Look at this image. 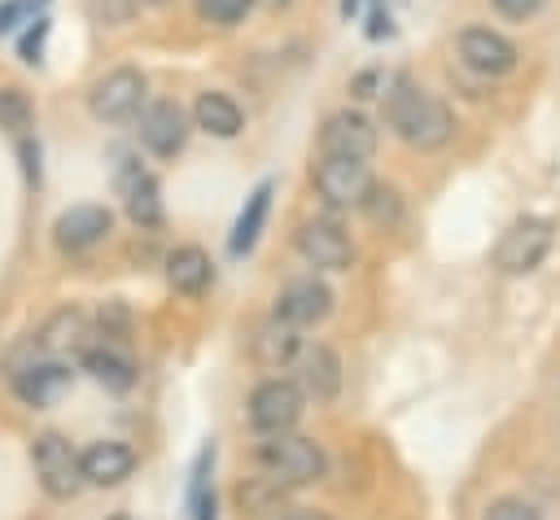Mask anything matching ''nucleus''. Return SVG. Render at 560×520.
<instances>
[{
	"instance_id": "nucleus-23",
	"label": "nucleus",
	"mask_w": 560,
	"mask_h": 520,
	"mask_svg": "<svg viewBox=\"0 0 560 520\" xmlns=\"http://www.w3.org/2000/svg\"><path fill=\"white\" fill-rule=\"evenodd\" d=\"M192 127H201V131L214 135V140H232V135H241V127H245V109H241L228 92H201V96L192 101Z\"/></svg>"
},
{
	"instance_id": "nucleus-24",
	"label": "nucleus",
	"mask_w": 560,
	"mask_h": 520,
	"mask_svg": "<svg viewBox=\"0 0 560 520\" xmlns=\"http://www.w3.org/2000/svg\"><path fill=\"white\" fill-rule=\"evenodd\" d=\"M210 468H214V441L201 446L197 459H192V472H188V520H219Z\"/></svg>"
},
{
	"instance_id": "nucleus-34",
	"label": "nucleus",
	"mask_w": 560,
	"mask_h": 520,
	"mask_svg": "<svg viewBox=\"0 0 560 520\" xmlns=\"http://www.w3.org/2000/svg\"><path fill=\"white\" fill-rule=\"evenodd\" d=\"M376 83H381V74H372V70H368V74H359V79L350 83V92H354V96H376V92H372Z\"/></svg>"
},
{
	"instance_id": "nucleus-3",
	"label": "nucleus",
	"mask_w": 560,
	"mask_h": 520,
	"mask_svg": "<svg viewBox=\"0 0 560 520\" xmlns=\"http://www.w3.org/2000/svg\"><path fill=\"white\" fill-rule=\"evenodd\" d=\"M551 245H556V223L542 218V214H521V218H512V223L503 227V236L494 240L490 267H494L499 275H529V271H538V267L547 262Z\"/></svg>"
},
{
	"instance_id": "nucleus-36",
	"label": "nucleus",
	"mask_w": 560,
	"mask_h": 520,
	"mask_svg": "<svg viewBox=\"0 0 560 520\" xmlns=\"http://www.w3.org/2000/svg\"><path fill=\"white\" fill-rule=\"evenodd\" d=\"M359 4H363V0H341V13H346V17H354V13H359Z\"/></svg>"
},
{
	"instance_id": "nucleus-21",
	"label": "nucleus",
	"mask_w": 560,
	"mask_h": 520,
	"mask_svg": "<svg viewBox=\"0 0 560 520\" xmlns=\"http://www.w3.org/2000/svg\"><path fill=\"white\" fill-rule=\"evenodd\" d=\"M83 336H88V315H83L79 306H61V310H52V315L44 319V328L35 332L31 358H44V354H57V358H61L66 350H79Z\"/></svg>"
},
{
	"instance_id": "nucleus-26",
	"label": "nucleus",
	"mask_w": 560,
	"mask_h": 520,
	"mask_svg": "<svg viewBox=\"0 0 560 520\" xmlns=\"http://www.w3.org/2000/svg\"><path fill=\"white\" fill-rule=\"evenodd\" d=\"M35 122V105L22 87H0V127L13 135H26V127Z\"/></svg>"
},
{
	"instance_id": "nucleus-35",
	"label": "nucleus",
	"mask_w": 560,
	"mask_h": 520,
	"mask_svg": "<svg viewBox=\"0 0 560 520\" xmlns=\"http://www.w3.org/2000/svg\"><path fill=\"white\" fill-rule=\"evenodd\" d=\"M280 520H332L328 511H319V507H293L289 516H280Z\"/></svg>"
},
{
	"instance_id": "nucleus-25",
	"label": "nucleus",
	"mask_w": 560,
	"mask_h": 520,
	"mask_svg": "<svg viewBox=\"0 0 560 520\" xmlns=\"http://www.w3.org/2000/svg\"><path fill=\"white\" fill-rule=\"evenodd\" d=\"M359 210L376 223V227H398L402 223V197H398V188H389V184H376L372 179V188H368V197L359 201Z\"/></svg>"
},
{
	"instance_id": "nucleus-37",
	"label": "nucleus",
	"mask_w": 560,
	"mask_h": 520,
	"mask_svg": "<svg viewBox=\"0 0 560 520\" xmlns=\"http://www.w3.org/2000/svg\"><path fill=\"white\" fill-rule=\"evenodd\" d=\"M105 520H136V516H127V511H114V516H105Z\"/></svg>"
},
{
	"instance_id": "nucleus-2",
	"label": "nucleus",
	"mask_w": 560,
	"mask_h": 520,
	"mask_svg": "<svg viewBox=\"0 0 560 520\" xmlns=\"http://www.w3.org/2000/svg\"><path fill=\"white\" fill-rule=\"evenodd\" d=\"M254 463L258 472L280 485V489H306L315 481H324L328 472V454L315 437H302V433H276V437H262L254 446Z\"/></svg>"
},
{
	"instance_id": "nucleus-13",
	"label": "nucleus",
	"mask_w": 560,
	"mask_h": 520,
	"mask_svg": "<svg viewBox=\"0 0 560 520\" xmlns=\"http://www.w3.org/2000/svg\"><path fill=\"white\" fill-rule=\"evenodd\" d=\"M319 153L328 157H372L376 153V122L359 109H337L319 127Z\"/></svg>"
},
{
	"instance_id": "nucleus-28",
	"label": "nucleus",
	"mask_w": 560,
	"mask_h": 520,
	"mask_svg": "<svg viewBox=\"0 0 560 520\" xmlns=\"http://www.w3.org/2000/svg\"><path fill=\"white\" fill-rule=\"evenodd\" d=\"M481 520H542V511L521 494H503L481 511Z\"/></svg>"
},
{
	"instance_id": "nucleus-32",
	"label": "nucleus",
	"mask_w": 560,
	"mask_h": 520,
	"mask_svg": "<svg viewBox=\"0 0 560 520\" xmlns=\"http://www.w3.org/2000/svg\"><path fill=\"white\" fill-rule=\"evenodd\" d=\"M494 4V13H503L508 22H529L547 0H490Z\"/></svg>"
},
{
	"instance_id": "nucleus-31",
	"label": "nucleus",
	"mask_w": 560,
	"mask_h": 520,
	"mask_svg": "<svg viewBox=\"0 0 560 520\" xmlns=\"http://www.w3.org/2000/svg\"><path fill=\"white\" fill-rule=\"evenodd\" d=\"M44 39H48V17H44V13H39V17H35V22H31V31H26V35H22V44H18V57H22V61H31V66H35V61H39V57H44Z\"/></svg>"
},
{
	"instance_id": "nucleus-4",
	"label": "nucleus",
	"mask_w": 560,
	"mask_h": 520,
	"mask_svg": "<svg viewBox=\"0 0 560 520\" xmlns=\"http://www.w3.org/2000/svg\"><path fill=\"white\" fill-rule=\"evenodd\" d=\"M31 468H35V481L39 489L52 498V503H70L79 498V489L88 485L83 481V459L74 450V441L66 433H39L31 441Z\"/></svg>"
},
{
	"instance_id": "nucleus-8",
	"label": "nucleus",
	"mask_w": 560,
	"mask_h": 520,
	"mask_svg": "<svg viewBox=\"0 0 560 520\" xmlns=\"http://www.w3.org/2000/svg\"><path fill=\"white\" fill-rule=\"evenodd\" d=\"M144 74L136 66H118L109 74H101L88 92V109L96 122H131L144 109Z\"/></svg>"
},
{
	"instance_id": "nucleus-19",
	"label": "nucleus",
	"mask_w": 560,
	"mask_h": 520,
	"mask_svg": "<svg viewBox=\"0 0 560 520\" xmlns=\"http://www.w3.org/2000/svg\"><path fill=\"white\" fill-rule=\"evenodd\" d=\"M214 284V262L201 245H175L166 253V288L179 297H201Z\"/></svg>"
},
{
	"instance_id": "nucleus-33",
	"label": "nucleus",
	"mask_w": 560,
	"mask_h": 520,
	"mask_svg": "<svg viewBox=\"0 0 560 520\" xmlns=\"http://www.w3.org/2000/svg\"><path fill=\"white\" fill-rule=\"evenodd\" d=\"M389 31H394V26H389V9L376 4V9H372V26H368V35L381 39V35H389Z\"/></svg>"
},
{
	"instance_id": "nucleus-11",
	"label": "nucleus",
	"mask_w": 560,
	"mask_h": 520,
	"mask_svg": "<svg viewBox=\"0 0 560 520\" xmlns=\"http://www.w3.org/2000/svg\"><path fill=\"white\" fill-rule=\"evenodd\" d=\"M114 192H118V201L136 227H144V232L162 227L166 205H162V184L153 179V170H144L140 162H122L114 175Z\"/></svg>"
},
{
	"instance_id": "nucleus-27",
	"label": "nucleus",
	"mask_w": 560,
	"mask_h": 520,
	"mask_svg": "<svg viewBox=\"0 0 560 520\" xmlns=\"http://www.w3.org/2000/svg\"><path fill=\"white\" fill-rule=\"evenodd\" d=\"M254 9V0H197V17L210 26H236L245 22Z\"/></svg>"
},
{
	"instance_id": "nucleus-1",
	"label": "nucleus",
	"mask_w": 560,
	"mask_h": 520,
	"mask_svg": "<svg viewBox=\"0 0 560 520\" xmlns=\"http://www.w3.org/2000/svg\"><path fill=\"white\" fill-rule=\"evenodd\" d=\"M381 114H385V127L407 149H420V153H433V149L451 144V135H455V114L446 109V101H438L433 92H424L420 83H411L402 74L385 87Z\"/></svg>"
},
{
	"instance_id": "nucleus-30",
	"label": "nucleus",
	"mask_w": 560,
	"mask_h": 520,
	"mask_svg": "<svg viewBox=\"0 0 560 520\" xmlns=\"http://www.w3.org/2000/svg\"><path fill=\"white\" fill-rule=\"evenodd\" d=\"M48 0H4L0 4V31H13L18 22H35Z\"/></svg>"
},
{
	"instance_id": "nucleus-9",
	"label": "nucleus",
	"mask_w": 560,
	"mask_h": 520,
	"mask_svg": "<svg viewBox=\"0 0 560 520\" xmlns=\"http://www.w3.org/2000/svg\"><path fill=\"white\" fill-rule=\"evenodd\" d=\"M9 380H13L18 402L44 411V406H57V402L70 393V385H74V367L61 363L57 354H44V358H26V363H18V367L9 371Z\"/></svg>"
},
{
	"instance_id": "nucleus-17",
	"label": "nucleus",
	"mask_w": 560,
	"mask_h": 520,
	"mask_svg": "<svg viewBox=\"0 0 560 520\" xmlns=\"http://www.w3.org/2000/svg\"><path fill=\"white\" fill-rule=\"evenodd\" d=\"M302 328L284 323V319H262L249 336V358L262 367V371H284L293 358H302Z\"/></svg>"
},
{
	"instance_id": "nucleus-16",
	"label": "nucleus",
	"mask_w": 560,
	"mask_h": 520,
	"mask_svg": "<svg viewBox=\"0 0 560 520\" xmlns=\"http://www.w3.org/2000/svg\"><path fill=\"white\" fill-rule=\"evenodd\" d=\"M341 380H346V376H341V354H337L328 341H315V345H306V350H302V363H298V385H302L306 402H315V406L337 402Z\"/></svg>"
},
{
	"instance_id": "nucleus-20",
	"label": "nucleus",
	"mask_w": 560,
	"mask_h": 520,
	"mask_svg": "<svg viewBox=\"0 0 560 520\" xmlns=\"http://www.w3.org/2000/svg\"><path fill=\"white\" fill-rule=\"evenodd\" d=\"M79 367L105 385L109 393H127L136 385V363L114 345V341H101V345H79Z\"/></svg>"
},
{
	"instance_id": "nucleus-15",
	"label": "nucleus",
	"mask_w": 560,
	"mask_h": 520,
	"mask_svg": "<svg viewBox=\"0 0 560 520\" xmlns=\"http://www.w3.org/2000/svg\"><path fill=\"white\" fill-rule=\"evenodd\" d=\"M188 131H192V122L179 109V101H149L140 109V144L153 157H175L188 144Z\"/></svg>"
},
{
	"instance_id": "nucleus-29",
	"label": "nucleus",
	"mask_w": 560,
	"mask_h": 520,
	"mask_svg": "<svg viewBox=\"0 0 560 520\" xmlns=\"http://www.w3.org/2000/svg\"><path fill=\"white\" fill-rule=\"evenodd\" d=\"M136 9H140V0H88V13H92L96 22H105V26H122V22H131Z\"/></svg>"
},
{
	"instance_id": "nucleus-10",
	"label": "nucleus",
	"mask_w": 560,
	"mask_h": 520,
	"mask_svg": "<svg viewBox=\"0 0 560 520\" xmlns=\"http://www.w3.org/2000/svg\"><path fill=\"white\" fill-rule=\"evenodd\" d=\"M455 48H459V61H464L472 74H481V79H503V74H512V70L521 66V48H516L503 31H490V26H468V31H459Z\"/></svg>"
},
{
	"instance_id": "nucleus-22",
	"label": "nucleus",
	"mask_w": 560,
	"mask_h": 520,
	"mask_svg": "<svg viewBox=\"0 0 560 520\" xmlns=\"http://www.w3.org/2000/svg\"><path fill=\"white\" fill-rule=\"evenodd\" d=\"M271 197H276V184H271V179H262V184L245 197V205H241V214H236V223H232V236H228L232 258H241V253H249V249L258 245V236H262V227H267V214H271Z\"/></svg>"
},
{
	"instance_id": "nucleus-6",
	"label": "nucleus",
	"mask_w": 560,
	"mask_h": 520,
	"mask_svg": "<svg viewBox=\"0 0 560 520\" xmlns=\"http://www.w3.org/2000/svg\"><path fill=\"white\" fill-rule=\"evenodd\" d=\"M311 184H315V197L328 210H359V201L372 188V170H368L363 157H328V153H319V162L311 166Z\"/></svg>"
},
{
	"instance_id": "nucleus-14",
	"label": "nucleus",
	"mask_w": 560,
	"mask_h": 520,
	"mask_svg": "<svg viewBox=\"0 0 560 520\" xmlns=\"http://www.w3.org/2000/svg\"><path fill=\"white\" fill-rule=\"evenodd\" d=\"M109 227H114L109 205L83 201V205H70V210L57 214V223H52V240H57L61 253H88V249H96V245L109 236Z\"/></svg>"
},
{
	"instance_id": "nucleus-18",
	"label": "nucleus",
	"mask_w": 560,
	"mask_h": 520,
	"mask_svg": "<svg viewBox=\"0 0 560 520\" xmlns=\"http://www.w3.org/2000/svg\"><path fill=\"white\" fill-rule=\"evenodd\" d=\"M79 459H83V481L96 485V489H114L136 472V450L127 441H118V437L83 446Z\"/></svg>"
},
{
	"instance_id": "nucleus-5",
	"label": "nucleus",
	"mask_w": 560,
	"mask_h": 520,
	"mask_svg": "<svg viewBox=\"0 0 560 520\" xmlns=\"http://www.w3.org/2000/svg\"><path fill=\"white\" fill-rule=\"evenodd\" d=\"M302 411H306V393H302V385L289 380V376H267V380H258L254 393H249V402H245V419H249V428H254L258 437H276V433L298 428Z\"/></svg>"
},
{
	"instance_id": "nucleus-38",
	"label": "nucleus",
	"mask_w": 560,
	"mask_h": 520,
	"mask_svg": "<svg viewBox=\"0 0 560 520\" xmlns=\"http://www.w3.org/2000/svg\"><path fill=\"white\" fill-rule=\"evenodd\" d=\"M140 4H162V0H140Z\"/></svg>"
},
{
	"instance_id": "nucleus-12",
	"label": "nucleus",
	"mask_w": 560,
	"mask_h": 520,
	"mask_svg": "<svg viewBox=\"0 0 560 520\" xmlns=\"http://www.w3.org/2000/svg\"><path fill=\"white\" fill-rule=\"evenodd\" d=\"M276 319L293 323V328H315L332 315V288L319 280V275H302V280H289L280 293H276V306H271Z\"/></svg>"
},
{
	"instance_id": "nucleus-7",
	"label": "nucleus",
	"mask_w": 560,
	"mask_h": 520,
	"mask_svg": "<svg viewBox=\"0 0 560 520\" xmlns=\"http://www.w3.org/2000/svg\"><path fill=\"white\" fill-rule=\"evenodd\" d=\"M293 249L315 271H350L354 267V240L337 218H306L293 232Z\"/></svg>"
}]
</instances>
